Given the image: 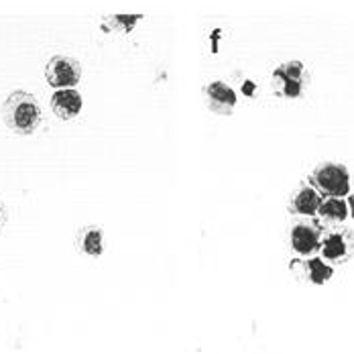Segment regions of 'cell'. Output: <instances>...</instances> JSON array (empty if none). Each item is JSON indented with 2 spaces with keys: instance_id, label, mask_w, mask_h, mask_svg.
I'll use <instances>...</instances> for the list:
<instances>
[{
  "instance_id": "9",
  "label": "cell",
  "mask_w": 354,
  "mask_h": 354,
  "mask_svg": "<svg viewBox=\"0 0 354 354\" xmlns=\"http://www.w3.org/2000/svg\"><path fill=\"white\" fill-rule=\"evenodd\" d=\"M322 194L318 189L308 181V183H301L295 194L291 196L289 204H287V212L291 216H316L318 214L319 204H322Z\"/></svg>"
},
{
  "instance_id": "11",
  "label": "cell",
  "mask_w": 354,
  "mask_h": 354,
  "mask_svg": "<svg viewBox=\"0 0 354 354\" xmlns=\"http://www.w3.org/2000/svg\"><path fill=\"white\" fill-rule=\"evenodd\" d=\"M75 247L88 257H100L104 252V234L98 226H84L75 234Z\"/></svg>"
},
{
  "instance_id": "13",
  "label": "cell",
  "mask_w": 354,
  "mask_h": 354,
  "mask_svg": "<svg viewBox=\"0 0 354 354\" xmlns=\"http://www.w3.org/2000/svg\"><path fill=\"white\" fill-rule=\"evenodd\" d=\"M139 15H112L102 19V31L104 33H116V35H127L135 29Z\"/></svg>"
},
{
  "instance_id": "7",
  "label": "cell",
  "mask_w": 354,
  "mask_h": 354,
  "mask_svg": "<svg viewBox=\"0 0 354 354\" xmlns=\"http://www.w3.org/2000/svg\"><path fill=\"white\" fill-rule=\"evenodd\" d=\"M289 271L299 279V281H306V283L312 285H326L332 275H334V267L328 265L322 257H299V259H293L289 263Z\"/></svg>"
},
{
  "instance_id": "14",
  "label": "cell",
  "mask_w": 354,
  "mask_h": 354,
  "mask_svg": "<svg viewBox=\"0 0 354 354\" xmlns=\"http://www.w3.org/2000/svg\"><path fill=\"white\" fill-rule=\"evenodd\" d=\"M4 224H6V208H4V204L0 202V230H2Z\"/></svg>"
},
{
  "instance_id": "5",
  "label": "cell",
  "mask_w": 354,
  "mask_h": 354,
  "mask_svg": "<svg viewBox=\"0 0 354 354\" xmlns=\"http://www.w3.org/2000/svg\"><path fill=\"white\" fill-rule=\"evenodd\" d=\"M319 254L328 265H344L354 257V232L351 228L326 230Z\"/></svg>"
},
{
  "instance_id": "6",
  "label": "cell",
  "mask_w": 354,
  "mask_h": 354,
  "mask_svg": "<svg viewBox=\"0 0 354 354\" xmlns=\"http://www.w3.org/2000/svg\"><path fill=\"white\" fill-rule=\"evenodd\" d=\"M45 80L51 88H73L82 80V64L70 55H53L45 66Z\"/></svg>"
},
{
  "instance_id": "1",
  "label": "cell",
  "mask_w": 354,
  "mask_h": 354,
  "mask_svg": "<svg viewBox=\"0 0 354 354\" xmlns=\"http://www.w3.org/2000/svg\"><path fill=\"white\" fill-rule=\"evenodd\" d=\"M0 114L8 131L21 137L33 135L43 118L39 100L25 90H15L12 94H8L6 100L2 102Z\"/></svg>"
},
{
  "instance_id": "10",
  "label": "cell",
  "mask_w": 354,
  "mask_h": 354,
  "mask_svg": "<svg viewBox=\"0 0 354 354\" xmlns=\"http://www.w3.org/2000/svg\"><path fill=\"white\" fill-rule=\"evenodd\" d=\"M82 106H84V100H82V94L75 88L55 90V94L51 96V110L62 120L75 118L82 112Z\"/></svg>"
},
{
  "instance_id": "12",
  "label": "cell",
  "mask_w": 354,
  "mask_h": 354,
  "mask_svg": "<svg viewBox=\"0 0 354 354\" xmlns=\"http://www.w3.org/2000/svg\"><path fill=\"white\" fill-rule=\"evenodd\" d=\"M316 216H319L324 222H330V224L344 222L348 218V202L344 198H324Z\"/></svg>"
},
{
  "instance_id": "3",
  "label": "cell",
  "mask_w": 354,
  "mask_h": 354,
  "mask_svg": "<svg viewBox=\"0 0 354 354\" xmlns=\"http://www.w3.org/2000/svg\"><path fill=\"white\" fill-rule=\"evenodd\" d=\"M273 92L279 98L295 100L304 96V92L310 86V71L301 62H285L279 68H275L271 73Z\"/></svg>"
},
{
  "instance_id": "15",
  "label": "cell",
  "mask_w": 354,
  "mask_h": 354,
  "mask_svg": "<svg viewBox=\"0 0 354 354\" xmlns=\"http://www.w3.org/2000/svg\"><path fill=\"white\" fill-rule=\"evenodd\" d=\"M348 214L354 218V194L353 196H348Z\"/></svg>"
},
{
  "instance_id": "2",
  "label": "cell",
  "mask_w": 354,
  "mask_h": 354,
  "mask_svg": "<svg viewBox=\"0 0 354 354\" xmlns=\"http://www.w3.org/2000/svg\"><path fill=\"white\" fill-rule=\"evenodd\" d=\"M308 181L318 189L322 198H346L351 194V174L342 163H318Z\"/></svg>"
},
{
  "instance_id": "8",
  "label": "cell",
  "mask_w": 354,
  "mask_h": 354,
  "mask_svg": "<svg viewBox=\"0 0 354 354\" xmlns=\"http://www.w3.org/2000/svg\"><path fill=\"white\" fill-rule=\"evenodd\" d=\"M204 100H206V106L214 114H220V116H230L236 108L239 102V96L236 92L224 84V82H210L206 88H204Z\"/></svg>"
},
{
  "instance_id": "4",
  "label": "cell",
  "mask_w": 354,
  "mask_h": 354,
  "mask_svg": "<svg viewBox=\"0 0 354 354\" xmlns=\"http://www.w3.org/2000/svg\"><path fill=\"white\" fill-rule=\"evenodd\" d=\"M324 232L326 228L322 226L319 220L312 216H299V220L291 226V232H289L291 248L299 257H314L319 252Z\"/></svg>"
}]
</instances>
